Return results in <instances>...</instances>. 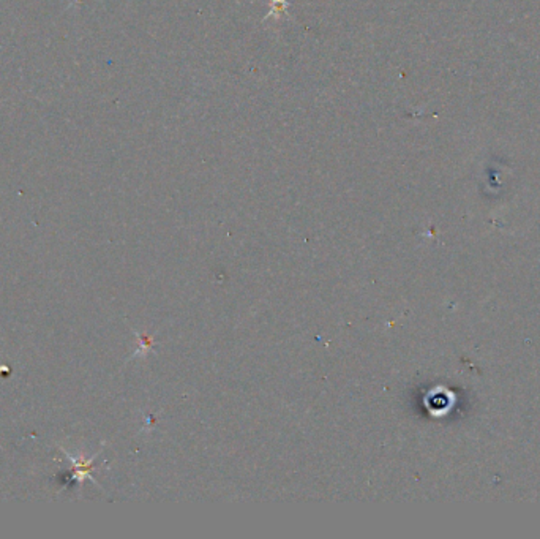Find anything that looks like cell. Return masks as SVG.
Returning a JSON list of instances; mask_svg holds the SVG:
<instances>
[{"label": "cell", "mask_w": 540, "mask_h": 539, "mask_svg": "<svg viewBox=\"0 0 540 539\" xmlns=\"http://www.w3.org/2000/svg\"><path fill=\"white\" fill-rule=\"evenodd\" d=\"M62 451L65 452V456L68 457L70 462L73 463V481L82 484V481L90 480V481H94L95 484H98L94 480L92 470H94V460L96 456H98L100 451L94 454V456L89 457V459L84 457V456H71L68 451H65V450H62Z\"/></svg>", "instance_id": "cell-1"}, {"label": "cell", "mask_w": 540, "mask_h": 539, "mask_svg": "<svg viewBox=\"0 0 540 539\" xmlns=\"http://www.w3.org/2000/svg\"><path fill=\"white\" fill-rule=\"evenodd\" d=\"M288 7H289L288 0H270V11H269V15L264 17V21H267V20L278 21L283 15L289 16Z\"/></svg>", "instance_id": "cell-2"}]
</instances>
